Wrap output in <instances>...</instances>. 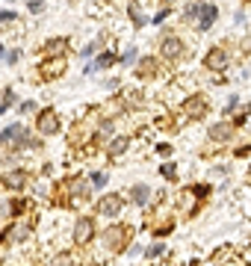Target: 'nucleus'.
<instances>
[{
	"label": "nucleus",
	"mask_w": 251,
	"mask_h": 266,
	"mask_svg": "<svg viewBox=\"0 0 251 266\" xmlns=\"http://www.w3.org/2000/svg\"><path fill=\"white\" fill-rule=\"evenodd\" d=\"M92 234H94L92 219H89V216H80L77 225H74V242H77V246H86V242L92 240Z\"/></svg>",
	"instance_id": "1"
},
{
	"label": "nucleus",
	"mask_w": 251,
	"mask_h": 266,
	"mask_svg": "<svg viewBox=\"0 0 251 266\" xmlns=\"http://www.w3.org/2000/svg\"><path fill=\"white\" fill-rule=\"evenodd\" d=\"M160 50H162V56H168V60H178V56L184 54V42H180L178 36H166Z\"/></svg>",
	"instance_id": "3"
},
{
	"label": "nucleus",
	"mask_w": 251,
	"mask_h": 266,
	"mask_svg": "<svg viewBox=\"0 0 251 266\" xmlns=\"http://www.w3.org/2000/svg\"><path fill=\"white\" fill-rule=\"evenodd\" d=\"M162 174L172 180V178H174V166H172V163H166V166H162Z\"/></svg>",
	"instance_id": "25"
},
{
	"label": "nucleus",
	"mask_w": 251,
	"mask_h": 266,
	"mask_svg": "<svg viewBox=\"0 0 251 266\" xmlns=\"http://www.w3.org/2000/svg\"><path fill=\"white\" fill-rule=\"evenodd\" d=\"M92 184H94V186H104V184H106V174H100V172L92 174Z\"/></svg>",
	"instance_id": "22"
},
{
	"label": "nucleus",
	"mask_w": 251,
	"mask_h": 266,
	"mask_svg": "<svg viewBox=\"0 0 251 266\" xmlns=\"http://www.w3.org/2000/svg\"><path fill=\"white\" fill-rule=\"evenodd\" d=\"M94 62H98V68H106L110 62H112V54H100V56H98Z\"/></svg>",
	"instance_id": "18"
},
{
	"label": "nucleus",
	"mask_w": 251,
	"mask_h": 266,
	"mask_svg": "<svg viewBox=\"0 0 251 266\" xmlns=\"http://www.w3.org/2000/svg\"><path fill=\"white\" fill-rule=\"evenodd\" d=\"M201 9H204V3H201V0L186 3V9H184V21H195V18H201Z\"/></svg>",
	"instance_id": "11"
},
{
	"label": "nucleus",
	"mask_w": 251,
	"mask_h": 266,
	"mask_svg": "<svg viewBox=\"0 0 251 266\" xmlns=\"http://www.w3.org/2000/svg\"><path fill=\"white\" fill-rule=\"evenodd\" d=\"M62 48H65L62 38H54V42H48V54H60Z\"/></svg>",
	"instance_id": "15"
},
{
	"label": "nucleus",
	"mask_w": 251,
	"mask_h": 266,
	"mask_svg": "<svg viewBox=\"0 0 251 266\" xmlns=\"http://www.w3.org/2000/svg\"><path fill=\"white\" fill-rule=\"evenodd\" d=\"M148 258H160L162 254V242H154V246H148V252H145Z\"/></svg>",
	"instance_id": "17"
},
{
	"label": "nucleus",
	"mask_w": 251,
	"mask_h": 266,
	"mask_svg": "<svg viewBox=\"0 0 251 266\" xmlns=\"http://www.w3.org/2000/svg\"><path fill=\"white\" fill-rule=\"evenodd\" d=\"M222 258H234V254H230V248H222V252L213 254V260H222Z\"/></svg>",
	"instance_id": "24"
},
{
	"label": "nucleus",
	"mask_w": 251,
	"mask_h": 266,
	"mask_svg": "<svg viewBox=\"0 0 251 266\" xmlns=\"http://www.w3.org/2000/svg\"><path fill=\"white\" fill-rule=\"evenodd\" d=\"M30 12H42V0H30Z\"/></svg>",
	"instance_id": "27"
},
{
	"label": "nucleus",
	"mask_w": 251,
	"mask_h": 266,
	"mask_svg": "<svg viewBox=\"0 0 251 266\" xmlns=\"http://www.w3.org/2000/svg\"><path fill=\"white\" fill-rule=\"evenodd\" d=\"M94 71H98V62H89V66H86V71H83V74H94Z\"/></svg>",
	"instance_id": "30"
},
{
	"label": "nucleus",
	"mask_w": 251,
	"mask_h": 266,
	"mask_svg": "<svg viewBox=\"0 0 251 266\" xmlns=\"http://www.w3.org/2000/svg\"><path fill=\"white\" fill-rule=\"evenodd\" d=\"M60 130V124H56V116H54V110H44L42 116H38V133H44V136H50V133Z\"/></svg>",
	"instance_id": "5"
},
{
	"label": "nucleus",
	"mask_w": 251,
	"mask_h": 266,
	"mask_svg": "<svg viewBox=\"0 0 251 266\" xmlns=\"http://www.w3.org/2000/svg\"><path fill=\"white\" fill-rule=\"evenodd\" d=\"M9 21H15V12H0V24H9Z\"/></svg>",
	"instance_id": "23"
},
{
	"label": "nucleus",
	"mask_w": 251,
	"mask_h": 266,
	"mask_svg": "<svg viewBox=\"0 0 251 266\" xmlns=\"http://www.w3.org/2000/svg\"><path fill=\"white\" fill-rule=\"evenodd\" d=\"M130 198L136 201V204H145V201L151 198V190H148L145 184H136V186L130 190Z\"/></svg>",
	"instance_id": "10"
},
{
	"label": "nucleus",
	"mask_w": 251,
	"mask_h": 266,
	"mask_svg": "<svg viewBox=\"0 0 251 266\" xmlns=\"http://www.w3.org/2000/svg\"><path fill=\"white\" fill-rule=\"evenodd\" d=\"M142 98H145L142 92H130V95H127V104H130V106H142Z\"/></svg>",
	"instance_id": "16"
},
{
	"label": "nucleus",
	"mask_w": 251,
	"mask_h": 266,
	"mask_svg": "<svg viewBox=\"0 0 251 266\" xmlns=\"http://www.w3.org/2000/svg\"><path fill=\"white\" fill-rule=\"evenodd\" d=\"M236 106H240V98H236V95H230V100L224 104V112H230V110H236Z\"/></svg>",
	"instance_id": "21"
},
{
	"label": "nucleus",
	"mask_w": 251,
	"mask_h": 266,
	"mask_svg": "<svg viewBox=\"0 0 251 266\" xmlns=\"http://www.w3.org/2000/svg\"><path fill=\"white\" fill-rule=\"evenodd\" d=\"M154 66H157L154 60H142V62L136 66V74H139V77H151V71H154Z\"/></svg>",
	"instance_id": "14"
},
{
	"label": "nucleus",
	"mask_w": 251,
	"mask_h": 266,
	"mask_svg": "<svg viewBox=\"0 0 251 266\" xmlns=\"http://www.w3.org/2000/svg\"><path fill=\"white\" fill-rule=\"evenodd\" d=\"M6 139H9V136H6V130L0 133V145H3V142H6Z\"/></svg>",
	"instance_id": "31"
},
{
	"label": "nucleus",
	"mask_w": 251,
	"mask_h": 266,
	"mask_svg": "<svg viewBox=\"0 0 251 266\" xmlns=\"http://www.w3.org/2000/svg\"><path fill=\"white\" fill-rule=\"evenodd\" d=\"M216 18H219V9H216L213 3H204V9H201V18H198L201 30H210V27L216 24Z\"/></svg>",
	"instance_id": "7"
},
{
	"label": "nucleus",
	"mask_w": 251,
	"mask_h": 266,
	"mask_svg": "<svg viewBox=\"0 0 251 266\" xmlns=\"http://www.w3.org/2000/svg\"><path fill=\"white\" fill-rule=\"evenodd\" d=\"M230 122H219V124H213L210 130H207V136L213 139V142H224V139H230Z\"/></svg>",
	"instance_id": "8"
},
{
	"label": "nucleus",
	"mask_w": 251,
	"mask_h": 266,
	"mask_svg": "<svg viewBox=\"0 0 251 266\" xmlns=\"http://www.w3.org/2000/svg\"><path fill=\"white\" fill-rule=\"evenodd\" d=\"M98 48H100V42H92V44H86V48H83L80 54H83V56L89 60V56H92V54H94V50H98Z\"/></svg>",
	"instance_id": "19"
},
{
	"label": "nucleus",
	"mask_w": 251,
	"mask_h": 266,
	"mask_svg": "<svg viewBox=\"0 0 251 266\" xmlns=\"http://www.w3.org/2000/svg\"><path fill=\"white\" fill-rule=\"evenodd\" d=\"M133 60H136V48H130V50H127L124 56H122V62H124V66H133Z\"/></svg>",
	"instance_id": "20"
},
{
	"label": "nucleus",
	"mask_w": 251,
	"mask_h": 266,
	"mask_svg": "<svg viewBox=\"0 0 251 266\" xmlns=\"http://www.w3.org/2000/svg\"><path fill=\"white\" fill-rule=\"evenodd\" d=\"M6 186L21 190V186H24V174H21V172H9V174H6Z\"/></svg>",
	"instance_id": "13"
},
{
	"label": "nucleus",
	"mask_w": 251,
	"mask_h": 266,
	"mask_svg": "<svg viewBox=\"0 0 251 266\" xmlns=\"http://www.w3.org/2000/svg\"><path fill=\"white\" fill-rule=\"evenodd\" d=\"M18 60H21V50H15V54H9V56H6V62H9V66H15Z\"/></svg>",
	"instance_id": "26"
},
{
	"label": "nucleus",
	"mask_w": 251,
	"mask_h": 266,
	"mask_svg": "<svg viewBox=\"0 0 251 266\" xmlns=\"http://www.w3.org/2000/svg\"><path fill=\"white\" fill-rule=\"evenodd\" d=\"M166 15H168L166 9H162V12H157V15H154V24H160V21H166Z\"/></svg>",
	"instance_id": "29"
},
{
	"label": "nucleus",
	"mask_w": 251,
	"mask_h": 266,
	"mask_svg": "<svg viewBox=\"0 0 251 266\" xmlns=\"http://www.w3.org/2000/svg\"><path fill=\"white\" fill-rule=\"evenodd\" d=\"M204 66L210 68V71H224V68H228V50L213 48V50L204 56Z\"/></svg>",
	"instance_id": "2"
},
{
	"label": "nucleus",
	"mask_w": 251,
	"mask_h": 266,
	"mask_svg": "<svg viewBox=\"0 0 251 266\" xmlns=\"http://www.w3.org/2000/svg\"><path fill=\"white\" fill-rule=\"evenodd\" d=\"M122 204H124V201L118 198V196H106V198L98 204V213H100V216H118Z\"/></svg>",
	"instance_id": "6"
},
{
	"label": "nucleus",
	"mask_w": 251,
	"mask_h": 266,
	"mask_svg": "<svg viewBox=\"0 0 251 266\" xmlns=\"http://www.w3.org/2000/svg\"><path fill=\"white\" fill-rule=\"evenodd\" d=\"M204 110H207V100L204 98H192L184 104V112L186 116H192V118H198V116H204Z\"/></svg>",
	"instance_id": "9"
},
{
	"label": "nucleus",
	"mask_w": 251,
	"mask_h": 266,
	"mask_svg": "<svg viewBox=\"0 0 251 266\" xmlns=\"http://www.w3.org/2000/svg\"><path fill=\"white\" fill-rule=\"evenodd\" d=\"M32 110H36V104H30V100H27V104H21V112H32Z\"/></svg>",
	"instance_id": "28"
},
{
	"label": "nucleus",
	"mask_w": 251,
	"mask_h": 266,
	"mask_svg": "<svg viewBox=\"0 0 251 266\" xmlns=\"http://www.w3.org/2000/svg\"><path fill=\"white\" fill-rule=\"evenodd\" d=\"M3 50H6V48H3V44H0V60H3V56H6V54H3Z\"/></svg>",
	"instance_id": "32"
},
{
	"label": "nucleus",
	"mask_w": 251,
	"mask_h": 266,
	"mask_svg": "<svg viewBox=\"0 0 251 266\" xmlns=\"http://www.w3.org/2000/svg\"><path fill=\"white\" fill-rule=\"evenodd\" d=\"M124 151H127V139H124V136H116V139L110 142V154H112V157H118V154H124Z\"/></svg>",
	"instance_id": "12"
},
{
	"label": "nucleus",
	"mask_w": 251,
	"mask_h": 266,
	"mask_svg": "<svg viewBox=\"0 0 251 266\" xmlns=\"http://www.w3.org/2000/svg\"><path fill=\"white\" fill-rule=\"evenodd\" d=\"M124 240V228H110V231L104 234V248L106 252H122V242Z\"/></svg>",
	"instance_id": "4"
}]
</instances>
